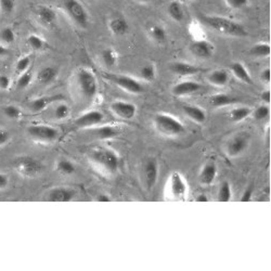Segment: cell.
<instances>
[{
	"mask_svg": "<svg viewBox=\"0 0 271 271\" xmlns=\"http://www.w3.org/2000/svg\"><path fill=\"white\" fill-rule=\"evenodd\" d=\"M202 21L214 31L233 37L248 36V31L242 24L224 17H203Z\"/></svg>",
	"mask_w": 271,
	"mask_h": 271,
	"instance_id": "1",
	"label": "cell"
},
{
	"mask_svg": "<svg viewBox=\"0 0 271 271\" xmlns=\"http://www.w3.org/2000/svg\"><path fill=\"white\" fill-rule=\"evenodd\" d=\"M14 169L23 176V177L27 178H36L40 176L44 172V165L37 158L29 157V155H24V157H20L14 160Z\"/></svg>",
	"mask_w": 271,
	"mask_h": 271,
	"instance_id": "2",
	"label": "cell"
},
{
	"mask_svg": "<svg viewBox=\"0 0 271 271\" xmlns=\"http://www.w3.org/2000/svg\"><path fill=\"white\" fill-rule=\"evenodd\" d=\"M63 8L68 18L82 28L88 26L89 16L86 9L78 0H63Z\"/></svg>",
	"mask_w": 271,
	"mask_h": 271,
	"instance_id": "3",
	"label": "cell"
},
{
	"mask_svg": "<svg viewBox=\"0 0 271 271\" xmlns=\"http://www.w3.org/2000/svg\"><path fill=\"white\" fill-rule=\"evenodd\" d=\"M90 158H91L94 163L100 165L102 168L108 170L109 173H115L118 169L119 166V158L118 155L112 150L109 149H99L94 150L90 154Z\"/></svg>",
	"mask_w": 271,
	"mask_h": 271,
	"instance_id": "4",
	"label": "cell"
},
{
	"mask_svg": "<svg viewBox=\"0 0 271 271\" xmlns=\"http://www.w3.org/2000/svg\"><path fill=\"white\" fill-rule=\"evenodd\" d=\"M77 84L85 98L91 100L96 97L98 91V83L94 75L89 69H79L77 73Z\"/></svg>",
	"mask_w": 271,
	"mask_h": 271,
	"instance_id": "5",
	"label": "cell"
},
{
	"mask_svg": "<svg viewBox=\"0 0 271 271\" xmlns=\"http://www.w3.org/2000/svg\"><path fill=\"white\" fill-rule=\"evenodd\" d=\"M155 124L160 133L167 136H179L184 133L183 125L177 118L167 114H159L155 117Z\"/></svg>",
	"mask_w": 271,
	"mask_h": 271,
	"instance_id": "6",
	"label": "cell"
},
{
	"mask_svg": "<svg viewBox=\"0 0 271 271\" xmlns=\"http://www.w3.org/2000/svg\"><path fill=\"white\" fill-rule=\"evenodd\" d=\"M104 76L109 79L110 82L116 85L119 88L126 90L130 93H141L143 91L142 85L135 78L127 76V75H117V74H104Z\"/></svg>",
	"mask_w": 271,
	"mask_h": 271,
	"instance_id": "7",
	"label": "cell"
},
{
	"mask_svg": "<svg viewBox=\"0 0 271 271\" xmlns=\"http://www.w3.org/2000/svg\"><path fill=\"white\" fill-rule=\"evenodd\" d=\"M27 134L32 138L40 140V141H52L59 136L58 129L48 125H32L27 127Z\"/></svg>",
	"mask_w": 271,
	"mask_h": 271,
	"instance_id": "8",
	"label": "cell"
},
{
	"mask_svg": "<svg viewBox=\"0 0 271 271\" xmlns=\"http://www.w3.org/2000/svg\"><path fill=\"white\" fill-rule=\"evenodd\" d=\"M249 137L247 134H239L230 140L227 145V153L231 158H235L242 154L248 149Z\"/></svg>",
	"mask_w": 271,
	"mask_h": 271,
	"instance_id": "9",
	"label": "cell"
},
{
	"mask_svg": "<svg viewBox=\"0 0 271 271\" xmlns=\"http://www.w3.org/2000/svg\"><path fill=\"white\" fill-rule=\"evenodd\" d=\"M170 192L178 201H183L187 197V183L178 172H174L170 177Z\"/></svg>",
	"mask_w": 271,
	"mask_h": 271,
	"instance_id": "10",
	"label": "cell"
},
{
	"mask_svg": "<svg viewBox=\"0 0 271 271\" xmlns=\"http://www.w3.org/2000/svg\"><path fill=\"white\" fill-rule=\"evenodd\" d=\"M111 110L118 117L124 119H132L137 113L136 105L130 102L115 101L111 104Z\"/></svg>",
	"mask_w": 271,
	"mask_h": 271,
	"instance_id": "11",
	"label": "cell"
},
{
	"mask_svg": "<svg viewBox=\"0 0 271 271\" xmlns=\"http://www.w3.org/2000/svg\"><path fill=\"white\" fill-rule=\"evenodd\" d=\"M190 51L198 58L208 59L214 54L215 48L213 46V44L207 42V40H198V42H194L191 44Z\"/></svg>",
	"mask_w": 271,
	"mask_h": 271,
	"instance_id": "12",
	"label": "cell"
},
{
	"mask_svg": "<svg viewBox=\"0 0 271 271\" xmlns=\"http://www.w3.org/2000/svg\"><path fill=\"white\" fill-rule=\"evenodd\" d=\"M143 175H144V181L147 184L148 189H152L158 181V165L155 159L151 158L149 159L144 165L143 168Z\"/></svg>",
	"mask_w": 271,
	"mask_h": 271,
	"instance_id": "13",
	"label": "cell"
},
{
	"mask_svg": "<svg viewBox=\"0 0 271 271\" xmlns=\"http://www.w3.org/2000/svg\"><path fill=\"white\" fill-rule=\"evenodd\" d=\"M104 119V115L100 111H89L87 113L83 114L82 116H79L76 120H75V125L78 127H91L96 126V125L100 124Z\"/></svg>",
	"mask_w": 271,
	"mask_h": 271,
	"instance_id": "14",
	"label": "cell"
},
{
	"mask_svg": "<svg viewBox=\"0 0 271 271\" xmlns=\"http://www.w3.org/2000/svg\"><path fill=\"white\" fill-rule=\"evenodd\" d=\"M75 195H76V192L73 189L58 187L49 192L48 201H51V202H69L75 198Z\"/></svg>",
	"mask_w": 271,
	"mask_h": 271,
	"instance_id": "15",
	"label": "cell"
},
{
	"mask_svg": "<svg viewBox=\"0 0 271 271\" xmlns=\"http://www.w3.org/2000/svg\"><path fill=\"white\" fill-rule=\"evenodd\" d=\"M64 97L62 94H53V96H45L40 97L38 99H35L33 101L28 103L29 109L32 110L33 112H42L45 109H47L50 104L53 102L60 101V100H63Z\"/></svg>",
	"mask_w": 271,
	"mask_h": 271,
	"instance_id": "16",
	"label": "cell"
},
{
	"mask_svg": "<svg viewBox=\"0 0 271 271\" xmlns=\"http://www.w3.org/2000/svg\"><path fill=\"white\" fill-rule=\"evenodd\" d=\"M39 22L46 27H52L57 22V13L52 8L48 6H40L36 11Z\"/></svg>",
	"mask_w": 271,
	"mask_h": 271,
	"instance_id": "17",
	"label": "cell"
},
{
	"mask_svg": "<svg viewBox=\"0 0 271 271\" xmlns=\"http://www.w3.org/2000/svg\"><path fill=\"white\" fill-rule=\"evenodd\" d=\"M201 88H202V86L200 84L191 82V80H187V82H181L176 85L173 88V93L177 97H182L190 93L197 92Z\"/></svg>",
	"mask_w": 271,
	"mask_h": 271,
	"instance_id": "18",
	"label": "cell"
},
{
	"mask_svg": "<svg viewBox=\"0 0 271 271\" xmlns=\"http://www.w3.org/2000/svg\"><path fill=\"white\" fill-rule=\"evenodd\" d=\"M109 28L115 36H124L129 31V25L125 18L116 17L110 21Z\"/></svg>",
	"mask_w": 271,
	"mask_h": 271,
	"instance_id": "19",
	"label": "cell"
},
{
	"mask_svg": "<svg viewBox=\"0 0 271 271\" xmlns=\"http://www.w3.org/2000/svg\"><path fill=\"white\" fill-rule=\"evenodd\" d=\"M59 71L53 67H45L43 68L39 69V72L37 73V80L39 84L42 85H49L53 83L54 80L58 77Z\"/></svg>",
	"mask_w": 271,
	"mask_h": 271,
	"instance_id": "20",
	"label": "cell"
},
{
	"mask_svg": "<svg viewBox=\"0 0 271 271\" xmlns=\"http://www.w3.org/2000/svg\"><path fill=\"white\" fill-rule=\"evenodd\" d=\"M173 72L180 76H191V75H195L202 71V68L195 65L184 63V62H177L172 65Z\"/></svg>",
	"mask_w": 271,
	"mask_h": 271,
	"instance_id": "21",
	"label": "cell"
},
{
	"mask_svg": "<svg viewBox=\"0 0 271 271\" xmlns=\"http://www.w3.org/2000/svg\"><path fill=\"white\" fill-rule=\"evenodd\" d=\"M217 176V166L213 162H208L204 165L202 172L200 174V181L203 184H210Z\"/></svg>",
	"mask_w": 271,
	"mask_h": 271,
	"instance_id": "22",
	"label": "cell"
},
{
	"mask_svg": "<svg viewBox=\"0 0 271 271\" xmlns=\"http://www.w3.org/2000/svg\"><path fill=\"white\" fill-rule=\"evenodd\" d=\"M230 68H231L232 73L241 80V82H243L248 85H253V79L248 74L247 68H245L242 63L234 62L231 64Z\"/></svg>",
	"mask_w": 271,
	"mask_h": 271,
	"instance_id": "23",
	"label": "cell"
},
{
	"mask_svg": "<svg viewBox=\"0 0 271 271\" xmlns=\"http://www.w3.org/2000/svg\"><path fill=\"white\" fill-rule=\"evenodd\" d=\"M183 112L188 115L190 118H192L197 123H204L206 119V113L203 109L194 105H183Z\"/></svg>",
	"mask_w": 271,
	"mask_h": 271,
	"instance_id": "24",
	"label": "cell"
},
{
	"mask_svg": "<svg viewBox=\"0 0 271 271\" xmlns=\"http://www.w3.org/2000/svg\"><path fill=\"white\" fill-rule=\"evenodd\" d=\"M209 102L213 107L222 108V107H227V105L238 102V99H235L234 97L230 96V94H227V93H218V94H214V96L210 98Z\"/></svg>",
	"mask_w": 271,
	"mask_h": 271,
	"instance_id": "25",
	"label": "cell"
},
{
	"mask_svg": "<svg viewBox=\"0 0 271 271\" xmlns=\"http://www.w3.org/2000/svg\"><path fill=\"white\" fill-rule=\"evenodd\" d=\"M208 80L214 86L222 87L228 83L229 75L227 72L224 71V69H217V71H214L209 74Z\"/></svg>",
	"mask_w": 271,
	"mask_h": 271,
	"instance_id": "26",
	"label": "cell"
},
{
	"mask_svg": "<svg viewBox=\"0 0 271 271\" xmlns=\"http://www.w3.org/2000/svg\"><path fill=\"white\" fill-rule=\"evenodd\" d=\"M167 11H168L169 17L172 18L175 22L180 23V22L183 21L184 12H183V9L181 7V4H180L179 2H177V1L170 2L168 4Z\"/></svg>",
	"mask_w": 271,
	"mask_h": 271,
	"instance_id": "27",
	"label": "cell"
},
{
	"mask_svg": "<svg viewBox=\"0 0 271 271\" xmlns=\"http://www.w3.org/2000/svg\"><path fill=\"white\" fill-rule=\"evenodd\" d=\"M96 133L100 139H112L118 135L119 129L114 126H102L98 128Z\"/></svg>",
	"mask_w": 271,
	"mask_h": 271,
	"instance_id": "28",
	"label": "cell"
},
{
	"mask_svg": "<svg viewBox=\"0 0 271 271\" xmlns=\"http://www.w3.org/2000/svg\"><path fill=\"white\" fill-rule=\"evenodd\" d=\"M249 52L252 56L254 57H258V58H265V57H269L270 56V46L268 44H257L255 45L252 49L249 50Z\"/></svg>",
	"mask_w": 271,
	"mask_h": 271,
	"instance_id": "29",
	"label": "cell"
},
{
	"mask_svg": "<svg viewBox=\"0 0 271 271\" xmlns=\"http://www.w3.org/2000/svg\"><path fill=\"white\" fill-rule=\"evenodd\" d=\"M250 114V110L247 107H241V108H237L234 109L230 113V118H231L232 122H241V120L245 119L247 117L249 116Z\"/></svg>",
	"mask_w": 271,
	"mask_h": 271,
	"instance_id": "30",
	"label": "cell"
},
{
	"mask_svg": "<svg viewBox=\"0 0 271 271\" xmlns=\"http://www.w3.org/2000/svg\"><path fill=\"white\" fill-rule=\"evenodd\" d=\"M101 57H102L103 63L107 65L108 68H112L115 64H116L117 56H116V52H115L112 48L104 49L102 51Z\"/></svg>",
	"mask_w": 271,
	"mask_h": 271,
	"instance_id": "31",
	"label": "cell"
},
{
	"mask_svg": "<svg viewBox=\"0 0 271 271\" xmlns=\"http://www.w3.org/2000/svg\"><path fill=\"white\" fill-rule=\"evenodd\" d=\"M27 44L29 47H31L33 50H35V51H40V50H44L47 46L46 42L35 34L29 35V36L27 37Z\"/></svg>",
	"mask_w": 271,
	"mask_h": 271,
	"instance_id": "32",
	"label": "cell"
},
{
	"mask_svg": "<svg viewBox=\"0 0 271 271\" xmlns=\"http://www.w3.org/2000/svg\"><path fill=\"white\" fill-rule=\"evenodd\" d=\"M150 34H151V37L155 40L157 43H164L166 40L167 37V32L163 26L160 25H154V26L151 28L150 31Z\"/></svg>",
	"mask_w": 271,
	"mask_h": 271,
	"instance_id": "33",
	"label": "cell"
},
{
	"mask_svg": "<svg viewBox=\"0 0 271 271\" xmlns=\"http://www.w3.org/2000/svg\"><path fill=\"white\" fill-rule=\"evenodd\" d=\"M57 168L60 173H62L64 175H72L75 173V170H76L75 165L71 162V160H68V159L59 160L57 164Z\"/></svg>",
	"mask_w": 271,
	"mask_h": 271,
	"instance_id": "34",
	"label": "cell"
},
{
	"mask_svg": "<svg viewBox=\"0 0 271 271\" xmlns=\"http://www.w3.org/2000/svg\"><path fill=\"white\" fill-rule=\"evenodd\" d=\"M0 39L1 42L6 45H11L16 42V33H14L11 27H3L1 31H0Z\"/></svg>",
	"mask_w": 271,
	"mask_h": 271,
	"instance_id": "35",
	"label": "cell"
},
{
	"mask_svg": "<svg viewBox=\"0 0 271 271\" xmlns=\"http://www.w3.org/2000/svg\"><path fill=\"white\" fill-rule=\"evenodd\" d=\"M231 200V187L228 181H225L219 188L218 201L220 202H229Z\"/></svg>",
	"mask_w": 271,
	"mask_h": 271,
	"instance_id": "36",
	"label": "cell"
},
{
	"mask_svg": "<svg viewBox=\"0 0 271 271\" xmlns=\"http://www.w3.org/2000/svg\"><path fill=\"white\" fill-rule=\"evenodd\" d=\"M32 80H33V74L28 71L26 72H24L21 74V76L19 77L18 79V82H17V87L19 89H25V88H27L29 85H31L32 83Z\"/></svg>",
	"mask_w": 271,
	"mask_h": 271,
	"instance_id": "37",
	"label": "cell"
},
{
	"mask_svg": "<svg viewBox=\"0 0 271 271\" xmlns=\"http://www.w3.org/2000/svg\"><path fill=\"white\" fill-rule=\"evenodd\" d=\"M2 112L10 119H18L21 117L22 115L21 110L16 107V105H6V107L2 109Z\"/></svg>",
	"mask_w": 271,
	"mask_h": 271,
	"instance_id": "38",
	"label": "cell"
},
{
	"mask_svg": "<svg viewBox=\"0 0 271 271\" xmlns=\"http://www.w3.org/2000/svg\"><path fill=\"white\" fill-rule=\"evenodd\" d=\"M140 75H141V77L147 80V82H152V80L155 78V68L153 65H145L141 68V71H140Z\"/></svg>",
	"mask_w": 271,
	"mask_h": 271,
	"instance_id": "39",
	"label": "cell"
},
{
	"mask_svg": "<svg viewBox=\"0 0 271 271\" xmlns=\"http://www.w3.org/2000/svg\"><path fill=\"white\" fill-rule=\"evenodd\" d=\"M69 112H71V110H69L68 105L61 103L54 110V116L57 119H65L69 115Z\"/></svg>",
	"mask_w": 271,
	"mask_h": 271,
	"instance_id": "40",
	"label": "cell"
},
{
	"mask_svg": "<svg viewBox=\"0 0 271 271\" xmlns=\"http://www.w3.org/2000/svg\"><path fill=\"white\" fill-rule=\"evenodd\" d=\"M29 65H31V58H29L28 56L22 57L17 62V65H16V71H17V73L22 74L24 72H26L27 69H28V68H29Z\"/></svg>",
	"mask_w": 271,
	"mask_h": 271,
	"instance_id": "41",
	"label": "cell"
},
{
	"mask_svg": "<svg viewBox=\"0 0 271 271\" xmlns=\"http://www.w3.org/2000/svg\"><path fill=\"white\" fill-rule=\"evenodd\" d=\"M16 9V2L14 0H0V10L4 14H10Z\"/></svg>",
	"mask_w": 271,
	"mask_h": 271,
	"instance_id": "42",
	"label": "cell"
},
{
	"mask_svg": "<svg viewBox=\"0 0 271 271\" xmlns=\"http://www.w3.org/2000/svg\"><path fill=\"white\" fill-rule=\"evenodd\" d=\"M270 110L267 105H262V107H258L255 110L254 112V117L256 120H264L269 116Z\"/></svg>",
	"mask_w": 271,
	"mask_h": 271,
	"instance_id": "43",
	"label": "cell"
},
{
	"mask_svg": "<svg viewBox=\"0 0 271 271\" xmlns=\"http://www.w3.org/2000/svg\"><path fill=\"white\" fill-rule=\"evenodd\" d=\"M232 9H242L248 3V0H226Z\"/></svg>",
	"mask_w": 271,
	"mask_h": 271,
	"instance_id": "44",
	"label": "cell"
},
{
	"mask_svg": "<svg viewBox=\"0 0 271 271\" xmlns=\"http://www.w3.org/2000/svg\"><path fill=\"white\" fill-rule=\"evenodd\" d=\"M11 85V79L6 74H0V90H7Z\"/></svg>",
	"mask_w": 271,
	"mask_h": 271,
	"instance_id": "45",
	"label": "cell"
},
{
	"mask_svg": "<svg viewBox=\"0 0 271 271\" xmlns=\"http://www.w3.org/2000/svg\"><path fill=\"white\" fill-rule=\"evenodd\" d=\"M9 140H10V133L7 129L0 128V147H2V145L8 143Z\"/></svg>",
	"mask_w": 271,
	"mask_h": 271,
	"instance_id": "46",
	"label": "cell"
},
{
	"mask_svg": "<svg viewBox=\"0 0 271 271\" xmlns=\"http://www.w3.org/2000/svg\"><path fill=\"white\" fill-rule=\"evenodd\" d=\"M252 195H253V185H248V187L245 189L242 198H241V201H242V202H248V201L252 199Z\"/></svg>",
	"mask_w": 271,
	"mask_h": 271,
	"instance_id": "47",
	"label": "cell"
},
{
	"mask_svg": "<svg viewBox=\"0 0 271 271\" xmlns=\"http://www.w3.org/2000/svg\"><path fill=\"white\" fill-rule=\"evenodd\" d=\"M9 185V177L3 173H0V190L7 189Z\"/></svg>",
	"mask_w": 271,
	"mask_h": 271,
	"instance_id": "48",
	"label": "cell"
},
{
	"mask_svg": "<svg viewBox=\"0 0 271 271\" xmlns=\"http://www.w3.org/2000/svg\"><path fill=\"white\" fill-rule=\"evenodd\" d=\"M260 77L264 80L265 83H269L270 82V77H271V72L270 68H265L264 71L260 74Z\"/></svg>",
	"mask_w": 271,
	"mask_h": 271,
	"instance_id": "49",
	"label": "cell"
},
{
	"mask_svg": "<svg viewBox=\"0 0 271 271\" xmlns=\"http://www.w3.org/2000/svg\"><path fill=\"white\" fill-rule=\"evenodd\" d=\"M271 96V93H270V90H265V91L262 92V94H260V98H262L263 101L265 103H270V97Z\"/></svg>",
	"mask_w": 271,
	"mask_h": 271,
	"instance_id": "50",
	"label": "cell"
},
{
	"mask_svg": "<svg viewBox=\"0 0 271 271\" xmlns=\"http://www.w3.org/2000/svg\"><path fill=\"white\" fill-rule=\"evenodd\" d=\"M97 201L98 202H110V201H111V198L107 194H99L97 197Z\"/></svg>",
	"mask_w": 271,
	"mask_h": 271,
	"instance_id": "51",
	"label": "cell"
},
{
	"mask_svg": "<svg viewBox=\"0 0 271 271\" xmlns=\"http://www.w3.org/2000/svg\"><path fill=\"white\" fill-rule=\"evenodd\" d=\"M9 54V50L3 46V45L0 44V58L2 57H6Z\"/></svg>",
	"mask_w": 271,
	"mask_h": 271,
	"instance_id": "52",
	"label": "cell"
},
{
	"mask_svg": "<svg viewBox=\"0 0 271 271\" xmlns=\"http://www.w3.org/2000/svg\"><path fill=\"white\" fill-rule=\"evenodd\" d=\"M197 201H198V202H207L208 198L205 194H201L197 198Z\"/></svg>",
	"mask_w": 271,
	"mask_h": 271,
	"instance_id": "53",
	"label": "cell"
},
{
	"mask_svg": "<svg viewBox=\"0 0 271 271\" xmlns=\"http://www.w3.org/2000/svg\"><path fill=\"white\" fill-rule=\"evenodd\" d=\"M138 1H140V2H149V1H151V0H138Z\"/></svg>",
	"mask_w": 271,
	"mask_h": 271,
	"instance_id": "54",
	"label": "cell"
}]
</instances>
